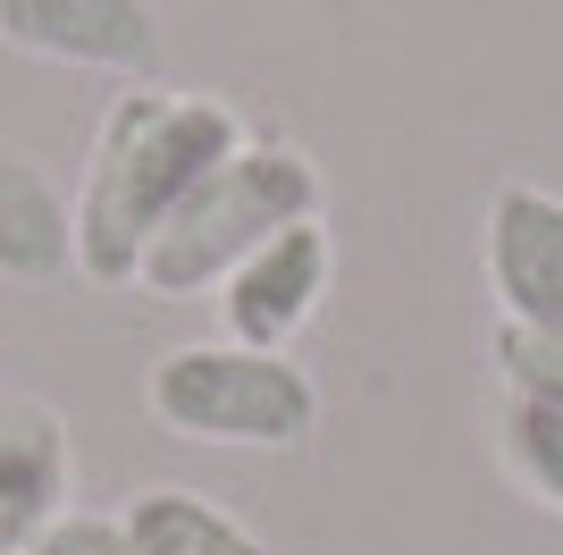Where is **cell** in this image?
Wrapping results in <instances>:
<instances>
[{"mask_svg":"<svg viewBox=\"0 0 563 555\" xmlns=\"http://www.w3.org/2000/svg\"><path fill=\"white\" fill-rule=\"evenodd\" d=\"M496 455L547 513H563V404H530V395H505V421H496Z\"/></svg>","mask_w":563,"mask_h":555,"instance_id":"obj_10","label":"cell"},{"mask_svg":"<svg viewBox=\"0 0 563 555\" xmlns=\"http://www.w3.org/2000/svg\"><path fill=\"white\" fill-rule=\"evenodd\" d=\"M295 219H320V168H311L303 152H286V143H244L235 161H219L211 177L152 228V244H143V261H135V286L143 295H168V303L219 295L235 261L261 253V244L278 228H295Z\"/></svg>","mask_w":563,"mask_h":555,"instance_id":"obj_2","label":"cell"},{"mask_svg":"<svg viewBox=\"0 0 563 555\" xmlns=\"http://www.w3.org/2000/svg\"><path fill=\"white\" fill-rule=\"evenodd\" d=\"M329 278H336V244L320 219H295L278 228L261 253H244L219 286V328H228L235 346H261V353H286L320 320V303H329Z\"/></svg>","mask_w":563,"mask_h":555,"instance_id":"obj_4","label":"cell"},{"mask_svg":"<svg viewBox=\"0 0 563 555\" xmlns=\"http://www.w3.org/2000/svg\"><path fill=\"white\" fill-rule=\"evenodd\" d=\"M0 43L51 68L143 85L161 68V9L152 0H0Z\"/></svg>","mask_w":563,"mask_h":555,"instance_id":"obj_5","label":"cell"},{"mask_svg":"<svg viewBox=\"0 0 563 555\" xmlns=\"http://www.w3.org/2000/svg\"><path fill=\"white\" fill-rule=\"evenodd\" d=\"M244 143L253 135L219 92H161V85L118 92L93 135L85 185H76V270L93 286H135L152 228Z\"/></svg>","mask_w":563,"mask_h":555,"instance_id":"obj_1","label":"cell"},{"mask_svg":"<svg viewBox=\"0 0 563 555\" xmlns=\"http://www.w3.org/2000/svg\"><path fill=\"white\" fill-rule=\"evenodd\" d=\"M143 404L168 438H194V446H253V455H286V446L311 438L320 421V388H311L303 362L286 353H261V346H177L152 362L143 379Z\"/></svg>","mask_w":563,"mask_h":555,"instance_id":"obj_3","label":"cell"},{"mask_svg":"<svg viewBox=\"0 0 563 555\" xmlns=\"http://www.w3.org/2000/svg\"><path fill=\"white\" fill-rule=\"evenodd\" d=\"M479 253H488V286H496V303H505V320L563 328V194H547V185H505L488 203Z\"/></svg>","mask_w":563,"mask_h":555,"instance_id":"obj_6","label":"cell"},{"mask_svg":"<svg viewBox=\"0 0 563 555\" xmlns=\"http://www.w3.org/2000/svg\"><path fill=\"white\" fill-rule=\"evenodd\" d=\"M488 353H496V370H505V395H530V404H563V328L496 320Z\"/></svg>","mask_w":563,"mask_h":555,"instance_id":"obj_11","label":"cell"},{"mask_svg":"<svg viewBox=\"0 0 563 555\" xmlns=\"http://www.w3.org/2000/svg\"><path fill=\"white\" fill-rule=\"evenodd\" d=\"M68 429L43 404H9L0 413V555H34V538L68 513Z\"/></svg>","mask_w":563,"mask_h":555,"instance_id":"obj_7","label":"cell"},{"mask_svg":"<svg viewBox=\"0 0 563 555\" xmlns=\"http://www.w3.org/2000/svg\"><path fill=\"white\" fill-rule=\"evenodd\" d=\"M126 538H135V555H269L261 531H244L228 505L194 497V488H143V497H126Z\"/></svg>","mask_w":563,"mask_h":555,"instance_id":"obj_9","label":"cell"},{"mask_svg":"<svg viewBox=\"0 0 563 555\" xmlns=\"http://www.w3.org/2000/svg\"><path fill=\"white\" fill-rule=\"evenodd\" d=\"M34 555H135V538H126V513H59L43 538H34Z\"/></svg>","mask_w":563,"mask_h":555,"instance_id":"obj_12","label":"cell"},{"mask_svg":"<svg viewBox=\"0 0 563 555\" xmlns=\"http://www.w3.org/2000/svg\"><path fill=\"white\" fill-rule=\"evenodd\" d=\"M76 270V203L25 152H0V278L43 286Z\"/></svg>","mask_w":563,"mask_h":555,"instance_id":"obj_8","label":"cell"}]
</instances>
